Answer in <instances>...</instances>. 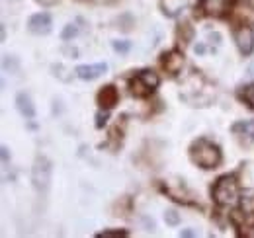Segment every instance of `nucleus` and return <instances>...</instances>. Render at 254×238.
<instances>
[{"mask_svg": "<svg viewBox=\"0 0 254 238\" xmlns=\"http://www.w3.org/2000/svg\"><path fill=\"white\" fill-rule=\"evenodd\" d=\"M190 160L203 170H215L223 160L221 149L209 139H197L190 147Z\"/></svg>", "mask_w": 254, "mask_h": 238, "instance_id": "nucleus-1", "label": "nucleus"}, {"mask_svg": "<svg viewBox=\"0 0 254 238\" xmlns=\"http://www.w3.org/2000/svg\"><path fill=\"white\" fill-rule=\"evenodd\" d=\"M213 201L219 207H237L241 203V191H239V181L235 174H225L215 181L211 189Z\"/></svg>", "mask_w": 254, "mask_h": 238, "instance_id": "nucleus-2", "label": "nucleus"}, {"mask_svg": "<svg viewBox=\"0 0 254 238\" xmlns=\"http://www.w3.org/2000/svg\"><path fill=\"white\" fill-rule=\"evenodd\" d=\"M159 84H160L159 74L155 70H151V68H143V70H139L137 74L131 76V80H129V92L135 98H149L155 90L159 88Z\"/></svg>", "mask_w": 254, "mask_h": 238, "instance_id": "nucleus-3", "label": "nucleus"}, {"mask_svg": "<svg viewBox=\"0 0 254 238\" xmlns=\"http://www.w3.org/2000/svg\"><path fill=\"white\" fill-rule=\"evenodd\" d=\"M51 176H53V164L47 156L39 154L35 156V162L32 166V183L39 195H47L51 187Z\"/></svg>", "mask_w": 254, "mask_h": 238, "instance_id": "nucleus-4", "label": "nucleus"}, {"mask_svg": "<svg viewBox=\"0 0 254 238\" xmlns=\"http://www.w3.org/2000/svg\"><path fill=\"white\" fill-rule=\"evenodd\" d=\"M237 0H199L197 8L201 10L203 16L209 18H225L233 8H235Z\"/></svg>", "mask_w": 254, "mask_h": 238, "instance_id": "nucleus-5", "label": "nucleus"}, {"mask_svg": "<svg viewBox=\"0 0 254 238\" xmlns=\"http://www.w3.org/2000/svg\"><path fill=\"white\" fill-rule=\"evenodd\" d=\"M162 68L166 70V72H170V74H178L180 70H182V66H184V53L180 51V49H170V51H166L164 55H162Z\"/></svg>", "mask_w": 254, "mask_h": 238, "instance_id": "nucleus-6", "label": "nucleus"}, {"mask_svg": "<svg viewBox=\"0 0 254 238\" xmlns=\"http://www.w3.org/2000/svg\"><path fill=\"white\" fill-rule=\"evenodd\" d=\"M53 26V20L47 12H39V14H33L28 22V30L32 31L33 35H47L51 31Z\"/></svg>", "mask_w": 254, "mask_h": 238, "instance_id": "nucleus-7", "label": "nucleus"}, {"mask_svg": "<svg viewBox=\"0 0 254 238\" xmlns=\"http://www.w3.org/2000/svg\"><path fill=\"white\" fill-rule=\"evenodd\" d=\"M235 43L243 55H251L254 51V31L249 26H243L235 31Z\"/></svg>", "mask_w": 254, "mask_h": 238, "instance_id": "nucleus-8", "label": "nucleus"}, {"mask_svg": "<svg viewBox=\"0 0 254 238\" xmlns=\"http://www.w3.org/2000/svg\"><path fill=\"white\" fill-rule=\"evenodd\" d=\"M96 102H98V106L102 108V110H112V108H116L118 106V102H120V94H118V88L116 86H112V84H108V86H102L100 92H98V96H96Z\"/></svg>", "mask_w": 254, "mask_h": 238, "instance_id": "nucleus-9", "label": "nucleus"}, {"mask_svg": "<svg viewBox=\"0 0 254 238\" xmlns=\"http://www.w3.org/2000/svg\"><path fill=\"white\" fill-rule=\"evenodd\" d=\"M106 70H108V64H106V62H96V64H78V66L74 68V74H76L80 80H96V78H100Z\"/></svg>", "mask_w": 254, "mask_h": 238, "instance_id": "nucleus-10", "label": "nucleus"}, {"mask_svg": "<svg viewBox=\"0 0 254 238\" xmlns=\"http://www.w3.org/2000/svg\"><path fill=\"white\" fill-rule=\"evenodd\" d=\"M231 131H233L245 145H254V119L235 123Z\"/></svg>", "mask_w": 254, "mask_h": 238, "instance_id": "nucleus-11", "label": "nucleus"}, {"mask_svg": "<svg viewBox=\"0 0 254 238\" xmlns=\"http://www.w3.org/2000/svg\"><path fill=\"white\" fill-rule=\"evenodd\" d=\"M16 108H18V112L26 119L35 118V106H33L32 96H30L28 92H20V94L16 96Z\"/></svg>", "mask_w": 254, "mask_h": 238, "instance_id": "nucleus-12", "label": "nucleus"}, {"mask_svg": "<svg viewBox=\"0 0 254 238\" xmlns=\"http://www.w3.org/2000/svg\"><path fill=\"white\" fill-rule=\"evenodd\" d=\"M186 6V0H160V8L164 12V16H178Z\"/></svg>", "mask_w": 254, "mask_h": 238, "instance_id": "nucleus-13", "label": "nucleus"}, {"mask_svg": "<svg viewBox=\"0 0 254 238\" xmlns=\"http://www.w3.org/2000/svg\"><path fill=\"white\" fill-rule=\"evenodd\" d=\"M241 211L249 223H254V191L241 195Z\"/></svg>", "mask_w": 254, "mask_h": 238, "instance_id": "nucleus-14", "label": "nucleus"}, {"mask_svg": "<svg viewBox=\"0 0 254 238\" xmlns=\"http://www.w3.org/2000/svg\"><path fill=\"white\" fill-rule=\"evenodd\" d=\"M18 68H20V62L16 57H12V55L2 57V70L4 72H18Z\"/></svg>", "mask_w": 254, "mask_h": 238, "instance_id": "nucleus-15", "label": "nucleus"}, {"mask_svg": "<svg viewBox=\"0 0 254 238\" xmlns=\"http://www.w3.org/2000/svg\"><path fill=\"white\" fill-rule=\"evenodd\" d=\"M78 33H80V28H78L74 22H70V24H66L63 28V31H61V39H63V41H70V39H74Z\"/></svg>", "mask_w": 254, "mask_h": 238, "instance_id": "nucleus-16", "label": "nucleus"}, {"mask_svg": "<svg viewBox=\"0 0 254 238\" xmlns=\"http://www.w3.org/2000/svg\"><path fill=\"white\" fill-rule=\"evenodd\" d=\"M112 47H114L116 53L127 55L131 51V41H127V39H116V41H112Z\"/></svg>", "mask_w": 254, "mask_h": 238, "instance_id": "nucleus-17", "label": "nucleus"}, {"mask_svg": "<svg viewBox=\"0 0 254 238\" xmlns=\"http://www.w3.org/2000/svg\"><path fill=\"white\" fill-rule=\"evenodd\" d=\"M178 37L182 39V43L191 41V37H193V30H191V26L188 24V22L180 24V28H178Z\"/></svg>", "mask_w": 254, "mask_h": 238, "instance_id": "nucleus-18", "label": "nucleus"}, {"mask_svg": "<svg viewBox=\"0 0 254 238\" xmlns=\"http://www.w3.org/2000/svg\"><path fill=\"white\" fill-rule=\"evenodd\" d=\"M239 96H241V100H245V104H249L251 108H254V84L245 86L239 92Z\"/></svg>", "mask_w": 254, "mask_h": 238, "instance_id": "nucleus-19", "label": "nucleus"}, {"mask_svg": "<svg viewBox=\"0 0 254 238\" xmlns=\"http://www.w3.org/2000/svg\"><path fill=\"white\" fill-rule=\"evenodd\" d=\"M98 238H108V237H129V231L126 229H108V231H102V233H98L96 235Z\"/></svg>", "mask_w": 254, "mask_h": 238, "instance_id": "nucleus-20", "label": "nucleus"}, {"mask_svg": "<svg viewBox=\"0 0 254 238\" xmlns=\"http://www.w3.org/2000/svg\"><path fill=\"white\" fill-rule=\"evenodd\" d=\"M164 221H166V225L176 227V225H180V215L174 209H166L164 211Z\"/></svg>", "mask_w": 254, "mask_h": 238, "instance_id": "nucleus-21", "label": "nucleus"}, {"mask_svg": "<svg viewBox=\"0 0 254 238\" xmlns=\"http://www.w3.org/2000/svg\"><path fill=\"white\" fill-rule=\"evenodd\" d=\"M118 24H120V28H122L124 31H131L133 30V26H135V20H133V16L124 14V16L118 20Z\"/></svg>", "mask_w": 254, "mask_h": 238, "instance_id": "nucleus-22", "label": "nucleus"}, {"mask_svg": "<svg viewBox=\"0 0 254 238\" xmlns=\"http://www.w3.org/2000/svg\"><path fill=\"white\" fill-rule=\"evenodd\" d=\"M108 118H110V112H108V110L98 112V114H96V129H104V125L108 123Z\"/></svg>", "mask_w": 254, "mask_h": 238, "instance_id": "nucleus-23", "label": "nucleus"}, {"mask_svg": "<svg viewBox=\"0 0 254 238\" xmlns=\"http://www.w3.org/2000/svg\"><path fill=\"white\" fill-rule=\"evenodd\" d=\"M0 154H2V164H8V162H10V152H8V147H6V145L0 147Z\"/></svg>", "mask_w": 254, "mask_h": 238, "instance_id": "nucleus-24", "label": "nucleus"}, {"mask_svg": "<svg viewBox=\"0 0 254 238\" xmlns=\"http://www.w3.org/2000/svg\"><path fill=\"white\" fill-rule=\"evenodd\" d=\"M37 4H41V6H45V8H49V6H55L59 0H35Z\"/></svg>", "mask_w": 254, "mask_h": 238, "instance_id": "nucleus-25", "label": "nucleus"}, {"mask_svg": "<svg viewBox=\"0 0 254 238\" xmlns=\"http://www.w3.org/2000/svg\"><path fill=\"white\" fill-rule=\"evenodd\" d=\"M180 237H186V238L195 237V231H191V229H186V231H180Z\"/></svg>", "mask_w": 254, "mask_h": 238, "instance_id": "nucleus-26", "label": "nucleus"}, {"mask_svg": "<svg viewBox=\"0 0 254 238\" xmlns=\"http://www.w3.org/2000/svg\"><path fill=\"white\" fill-rule=\"evenodd\" d=\"M197 55H203L205 53V45H195V49H193Z\"/></svg>", "mask_w": 254, "mask_h": 238, "instance_id": "nucleus-27", "label": "nucleus"}, {"mask_svg": "<svg viewBox=\"0 0 254 238\" xmlns=\"http://www.w3.org/2000/svg\"><path fill=\"white\" fill-rule=\"evenodd\" d=\"M0 30H2V35H0V39H2V41H6V26L2 24V28H0Z\"/></svg>", "mask_w": 254, "mask_h": 238, "instance_id": "nucleus-28", "label": "nucleus"}, {"mask_svg": "<svg viewBox=\"0 0 254 238\" xmlns=\"http://www.w3.org/2000/svg\"><path fill=\"white\" fill-rule=\"evenodd\" d=\"M251 237H254V233H251Z\"/></svg>", "mask_w": 254, "mask_h": 238, "instance_id": "nucleus-29", "label": "nucleus"}]
</instances>
